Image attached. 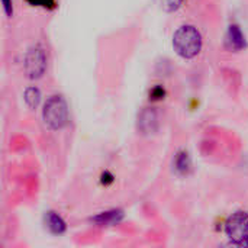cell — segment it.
<instances>
[{
	"label": "cell",
	"mask_w": 248,
	"mask_h": 248,
	"mask_svg": "<svg viewBox=\"0 0 248 248\" xmlns=\"http://www.w3.org/2000/svg\"><path fill=\"white\" fill-rule=\"evenodd\" d=\"M173 46L180 57L186 60L195 58L202 49V36L192 25L180 26L173 35Z\"/></svg>",
	"instance_id": "cell-1"
},
{
	"label": "cell",
	"mask_w": 248,
	"mask_h": 248,
	"mask_svg": "<svg viewBox=\"0 0 248 248\" xmlns=\"http://www.w3.org/2000/svg\"><path fill=\"white\" fill-rule=\"evenodd\" d=\"M44 122L49 129L58 131L68 124V108L62 96H51L44 106Z\"/></svg>",
	"instance_id": "cell-2"
},
{
	"label": "cell",
	"mask_w": 248,
	"mask_h": 248,
	"mask_svg": "<svg viewBox=\"0 0 248 248\" xmlns=\"http://www.w3.org/2000/svg\"><path fill=\"white\" fill-rule=\"evenodd\" d=\"M227 235L231 241L240 246H248V215L246 212H235L225 225Z\"/></svg>",
	"instance_id": "cell-3"
},
{
	"label": "cell",
	"mask_w": 248,
	"mask_h": 248,
	"mask_svg": "<svg viewBox=\"0 0 248 248\" xmlns=\"http://www.w3.org/2000/svg\"><path fill=\"white\" fill-rule=\"evenodd\" d=\"M23 70H25L26 77H29L32 80L44 76V73L46 70V55L42 48L35 46L26 52L25 61H23Z\"/></svg>",
	"instance_id": "cell-4"
},
{
	"label": "cell",
	"mask_w": 248,
	"mask_h": 248,
	"mask_svg": "<svg viewBox=\"0 0 248 248\" xmlns=\"http://www.w3.org/2000/svg\"><path fill=\"white\" fill-rule=\"evenodd\" d=\"M138 129L144 135H151L158 131V115L153 108H145L138 116Z\"/></svg>",
	"instance_id": "cell-5"
},
{
	"label": "cell",
	"mask_w": 248,
	"mask_h": 248,
	"mask_svg": "<svg viewBox=\"0 0 248 248\" xmlns=\"http://www.w3.org/2000/svg\"><path fill=\"white\" fill-rule=\"evenodd\" d=\"M228 41H230L231 48H234L237 51H241L247 46L246 36H244L241 28L235 23L230 25V28H228Z\"/></svg>",
	"instance_id": "cell-6"
},
{
	"label": "cell",
	"mask_w": 248,
	"mask_h": 248,
	"mask_svg": "<svg viewBox=\"0 0 248 248\" xmlns=\"http://www.w3.org/2000/svg\"><path fill=\"white\" fill-rule=\"evenodd\" d=\"M124 214L122 211H108V212H103V214H99L96 215L94 218H92V222H94L96 225L99 227H106V225H115L118 224L121 219H122Z\"/></svg>",
	"instance_id": "cell-7"
},
{
	"label": "cell",
	"mask_w": 248,
	"mask_h": 248,
	"mask_svg": "<svg viewBox=\"0 0 248 248\" xmlns=\"http://www.w3.org/2000/svg\"><path fill=\"white\" fill-rule=\"evenodd\" d=\"M45 222H46V227L49 228V231L54 234H62L65 231V222L55 212H48L45 217Z\"/></svg>",
	"instance_id": "cell-8"
},
{
	"label": "cell",
	"mask_w": 248,
	"mask_h": 248,
	"mask_svg": "<svg viewBox=\"0 0 248 248\" xmlns=\"http://www.w3.org/2000/svg\"><path fill=\"white\" fill-rule=\"evenodd\" d=\"M41 100V93L36 87H29L25 92V102L31 109H35Z\"/></svg>",
	"instance_id": "cell-9"
},
{
	"label": "cell",
	"mask_w": 248,
	"mask_h": 248,
	"mask_svg": "<svg viewBox=\"0 0 248 248\" xmlns=\"http://www.w3.org/2000/svg\"><path fill=\"white\" fill-rule=\"evenodd\" d=\"M155 1L164 12H176L183 3V0H155Z\"/></svg>",
	"instance_id": "cell-10"
},
{
	"label": "cell",
	"mask_w": 248,
	"mask_h": 248,
	"mask_svg": "<svg viewBox=\"0 0 248 248\" xmlns=\"http://www.w3.org/2000/svg\"><path fill=\"white\" fill-rule=\"evenodd\" d=\"M26 3L31 6H35V7H44L48 10H51L57 6L55 0H26Z\"/></svg>",
	"instance_id": "cell-11"
},
{
	"label": "cell",
	"mask_w": 248,
	"mask_h": 248,
	"mask_svg": "<svg viewBox=\"0 0 248 248\" xmlns=\"http://www.w3.org/2000/svg\"><path fill=\"white\" fill-rule=\"evenodd\" d=\"M176 166H177V169H179L180 171H186V170H189V167H190V161H189L187 154H185V153L179 154V155H177V158H176Z\"/></svg>",
	"instance_id": "cell-12"
},
{
	"label": "cell",
	"mask_w": 248,
	"mask_h": 248,
	"mask_svg": "<svg viewBox=\"0 0 248 248\" xmlns=\"http://www.w3.org/2000/svg\"><path fill=\"white\" fill-rule=\"evenodd\" d=\"M3 7H4V13L7 15V17L13 16V1L12 0H1Z\"/></svg>",
	"instance_id": "cell-13"
}]
</instances>
